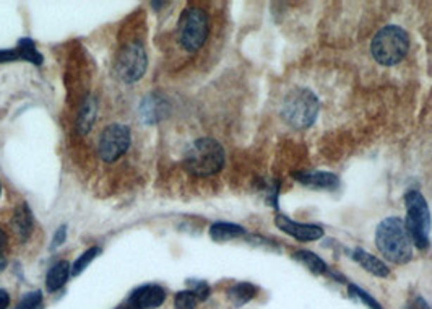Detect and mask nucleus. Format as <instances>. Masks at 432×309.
I'll return each mask as SVG.
<instances>
[{"instance_id":"nucleus-1","label":"nucleus","mask_w":432,"mask_h":309,"mask_svg":"<svg viewBox=\"0 0 432 309\" xmlns=\"http://www.w3.org/2000/svg\"><path fill=\"white\" fill-rule=\"evenodd\" d=\"M376 246L381 254L393 264L403 265L413 258V243L398 217H388L379 223L376 229Z\"/></svg>"},{"instance_id":"nucleus-2","label":"nucleus","mask_w":432,"mask_h":309,"mask_svg":"<svg viewBox=\"0 0 432 309\" xmlns=\"http://www.w3.org/2000/svg\"><path fill=\"white\" fill-rule=\"evenodd\" d=\"M224 149L215 139H198L189 146L184 166L192 176L208 177L220 172L224 166Z\"/></svg>"},{"instance_id":"nucleus-3","label":"nucleus","mask_w":432,"mask_h":309,"mask_svg":"<svg viewBox=\"0 0 432 309\" xmlns=\"http://www.w3.org/2000/svg\"><path fill=\"white\" fill-rule=\"evenodd\" d=\"M408 48V33L397 25L383 26L381 31H377L371 43L374 59L386 67L400 64L407 57Z\"/></svg>"},{"instance_id":"nucleus-4","label":"nucleus","mask_w":432,"mask_h":309,"mask_svg":"<svg viewBox=\"0 0 432 309\" xmlns=\"http://www.w3.org/2000/svg\"><path fill=\"white\" fill-rule=\"evenodd\" d=\"M405 208H407V220L405 228L416 248L424 251L429 248L431 233V212L428 202L419 191H408L405 194Z\"/></svg>"},{"instance_id":"nucleus-5","label":"nucleus","mask_w":432,"mask_h":309,"mask_svg":"<svg viewBox=\"0 0 432 309\" xmlns=\"http://www.w3.org/2000/svg\"><path fill=\"white\" fill-rule=\"evenodd\" d=\"M319 114V98L307 88L289 92L283 101L281 116L284 122L294 129H307Z\"/></svg>"},{"instance_id":"nucleus-6","label":"nucleus","mask_w":432,"mask_h":309,"mask_svg":"<svg viewBox=\"0 0 432 309\" xmlns=\"http://www.w3.org/2000/svg\"><path fill=\"white\" fill-rule=\"evenodd\" d=\"M208 15L198 7H189L179 18V43L186 51L195 52L208 38Z\"/></svg>"},{"instance_id":"nucleus-7","label":"nucleus","mask_w":432,"mask_h":309,"mask_svg":"<svg viewBox=\"0 0 432 309\" xmlns=\"http://www.w3.org/2000/svg\"><path fill=\"white\" fill-rule=\"evenodd\" d=\"M148 67V57L140 43H129L119 51L115 72L125 83L139 82Z\"/></svg>"},{"instance_id":"nucleus-8","label":"nucleus","mask_w":432,"mask_h":309,"mask_svg":"<svg viewBox=\"0 0 432 309\" xmlns=\"http://www.w3.org/2000/svg\"><path fill=\"white\" fill-rule=\"evenodd\" d=\"M130 146V129L124 124H110L99 137L98 151L103 161L114 163Z\"/></svg>"},{"instance_id":"nucleus-9","label":"nucleus","mask_w":432,"mask_h":309,"mask_svg":"<svg viewBox=\"0 0 432 309\" xmlns=\"http://www.w3.org/2000/svg\"><path fill=\"white\" fill-rule=\"evenodd\" d=\"M275 225L283 233H286L289 237L296 238L299 241H317L324 237V229L317 227V225L298 223L294 222V220L284 217V215H277Z\"/></svg>"},{"instance_id":"nucleus-10","label":"nucleus","mask_w":432,"mask_h":309,"mask_svg":"<svg viewBox=\"0 0 432 309\" xmlns=\"http://www.w3.org/2000/svg\"><path fill=\"white\" fill-rule=\"evenodd\" d=\"M166 300V293L160 285H144L132 293L127 309H156Z\"/></svg>"},{"instance_id":"nucleus-11","label":"nucleus","mask_w":432,"mask_h":309,"mask_svg":"<svg viewBox=\"0 0 432 309\" xmlns=\"http://www.w3.org/2000/svg\"><path fill=\"white\" fill-rule=\"evenodd\" d=\"M293 177L303 186L310 187V189H325L335 191L340 187L338 176L333 172L326 171H299L293 172Z\"/></svg>"},{"instance_id":"nucleus-12","label":"nucleus","mask_w":432,"mask_h":309,"mask_svg":"<svg viewBox=\"0 0 432 309\" xmlns=\"http://www.w3.org/2000/svg\"><path fill=\"white\" fill-rule=\"evenodd\" d=\"M12 229L22 243H25L26 239L31 237L33 233V213H31L30 207L26 203H20V206L15 208L13 218H12Z\"/></svg>"},{"instance_id":"nucleus-13","label":"nucleus","mask_w":432,"mask_h":309,"mask_svg":"<svg viewBox=\"0 0 432 309\" xmlns=\"http://www.w3.org/2000/svg\"><path fill=\"white\" fill-rule=\"evenodd\" d=\"M352 259H355L357 264L362 267V269L367 270L369 274H372V275H376V277H381V279L390 275L388 267L383 264L381 259H377L376 256H372L371 253H366L364 249L357 248V249L352 251Z\"/></svg>"},{"instance_id":"nucleus-14","label":"nucleus","mask_w":432,"mask_h":309,"mask_svg":"<svg viewBox=\"0 0 432 309\" xmlns=\"http://www.w3.org/2000/svg\"><path fill=\"white\" fill-rule=\"evenodd\" d=\"M247 232L244 228L241 227V225L236 223H215L212 225V228H210V238L216 243H223V241H231V239H238L246 237Z\"/></svg>"},{"instance_id":"nucleus-15","label":"nucleus","mask_w":432,"mask_h":309,"mask_svg":"<svg viewBox=\"0 0 432 309\" xmlns=\"http://www.w3.org/2000/svg\"><path fill=\"white\" fill-rule=\"evenodd\" d=\"M70 274H72V269H70V265H68V262L65 260L57 262L56 265H52L49 274H47V279H46L47 290L59 291L61 288L67 284L68 275Z\"/></svg>"},{"instance_id":"nucleus-16","label":"nucleus","mask_w":432,"mask_h":309,"mask_svg":"<svg viewBox=\"0 0 432 309\" xmlns=\"http://www.w3.org/2000/svg\"><path fill=\"white\" fill-rule=\"evenodd\" d=\"M293 259L299 262V264L304 265L305 269H307L310 274L314 275H324L326 274V270H329V267H326L325 260L320 259L317 254L310 253V251H296V253L293 254Z\"/></svg>"},{"instance_id":"nucleus-17","label":"nucleus","mask_w":432,"mask_h":309,"mask_svg":"<svg viewBox=\"0 0 432 309\" xmlns=\"http://www.w3.org/2000/svg\"><path fill=\"white\" fill-rule=\"evenodd\" d=\"M96 99L94 98H87L85 103L82 104L80 113H78L77 119V127L80 130V134H88L91 130L94 119H96Z\"/></svg>"},{"instance_id":"nucleus-18","label":"nucleus","mask_w":432,"mask_h":309,"mask_svg":"<svg viewBox=\"0 0 432 309\" xmlns=\"http://www.w3.org/2000/svg\"><path fill=\"white\" fill-rule=\"evenodd\" d=\"M257 295V288L252 284H247V282H242V284H236L234 286L229 288L228 298L229 301L233 303L236 308H241L249 303L250 300H254Z\"/></svg>"},{"instance_id":"nucleus-19","label":"nucleus","mask_w":432,"mask_h":309,"mask_svg":"<svg viewBox=\"0 0 432 309\" xmlns=\"http://www.w3.org/2000/svg\"><path fill=\"white\" fill-rule=\"evenodd\" d=\"M165 111H166L165 103H163L161 99H158L156 96H150L145 99L144 104H141L140 118L144 119L146 124H153L160 120V118L165 114Z\"/></svg>"},{"instance_id":"nucleus-20","label":"nucleus","mask_w":432,"mask_h":309,"mask_svg":"<svg viewBox=\"0 0 432 309\" xmlns=\"http://www.w3.org/2000/svg\"><path fill=\"white\" fill-rule=\"evenodd\" d=\"M17 51L20 54V59L28 61L34 65L43 64L44 59H43V56H41L38 52V49H36V44H34L33 39H28V38L20 39L18 46H17Z\"/></svg>"},{"instance_id":"nucleus-21","label":"nucleus","mask_w":432,"mask_h":309,"mask_svg":"<svg viewBox=\"0 0 432 309\" xmlns=\"http://www.w3.org/2000/svg\"><path fill=\"white\" fill-rule=\"evenodd\" d=\"M101 254V248H98V246H94V248H89L88 251H85L80 258L75 260V264L72 267V275H80L83 270L87 269V267L91 264V262L98 258V256Z\"/></svg>"},{"instance_id":"nucleus-22","label":"nucleus","mask_w":432,"mask_h":309,"mask_svg":"<svg viewBox=\"0 0 432 309\" xmlns=\"http://www.w3.org/2000/svg\"><path fill=\"white\" fill-rule=\"evenodd\" d=\"M197 296L193 295V291L186 290L179 291L176 298H174V308L176 309H195L197 306Z\"/></svg>"},{"instance_id":"nucleus-23","label":"nucleus","mask_w":432,"mask_h":309,"mask_svg":"<svg viewBox=\"0 0 432 309\" xmlns=\"http://www.w3.org/2000/svg\"><path fill=\"white\" fill-rule=\"evenodd\" d=\"M348 291H350V295H351L352 298H357V300L364 303V305H366L367 308H371V309H382V306L379 305V303H377L376 300H374V298H372L371 295H369V293H366L364 290H361L360 286L350 285V286H348Z\"/></svg>"},{"instance_id":"nucleus-24","label":"nucleus","mask_w":432,"mask_h":309,"mask_svg":"<svg viewBox=\"0 0 432 309\" xmlns=\"http://www.w3.org/2000/svg\"><path fill=\"white\" fill-rule=\"evenodd\" d=\"M41 301H43V295L41 291H33L28 293L22 301L18 303L15 309H38L41 306Z\"/></svg>"},{"instance_id":"nucleus-25","label":"nucleus","mask_w":432,"mask_h":309,"mask_svg":"<svg viewBox=\"0 0 432 309\" xmlns=\"http://www.w3.org/2000/svg\"><path fill=\"white\" fill-rule=\"evenodd\" d=\"M193 295L197 296L198 301H205L210 296V286L207 285V282H197V284L193 285Z\"/></svg>"},{"instance_id":"nucleus-26","label":"nucleus","mask_w":432,"mask_h":309,"mask_svg":"<svg viewBox=\"0 0 432 309\" xmlns=\"http://www.w3.org/2000/svg\"><path fill=\"white\" fill-rule=\"evenodd\" d=\"M65 239H67V227H65V225H64V227H61V228L57 229V232H56V234H54V239H52V246H51V249H57V248H61V246L65 243Z\"/></svg>"},{"instance_id":"nucleus-27","label":"nucleus","mask_w":432,"mask_h":309,"mask_svg":"<svg viewBox=\"0 0 432 309\" xmlns=\"http://www.w3.org/2000/svg\"><path fill=\"white\" fill-rule=\"evenodd\" d=\"M20 54L17 49H7V51H0V62H12V61H18Z\"/></svg>"},{"instance_id":"nucleus-28","label":"nucleus","mask_w":432,"mask_h":309,"mask_svg":"<svg viewBox=\"0 0 432 309\" xmlns=\"http://www.w3.org/2000/svg\"><path fill=\"white\" fill-rule=\"evenodd\" d=\"M409 309H431V306L423 296H416L414 300L409 303Z\"/></svg>"},{"instance_id":"nucleus-29","label":"nucleus","mask_w":432,"mask_h":309,"mask_svg":"<svg viewBox=\"0 0 432 309\" xmlns=\"http://www.w3.org/2000/svg\"><path fill=\"white\" fill-rule=\"evenodd\" d=\"M10 305V296L5 290H0V309H7Z\"/></svg>"},{"instance_id":"nucleus-30","label":"nucleus","mask_w":432,"mask_h":309,"mask_svg":"<svg viewBox=\"0 0 432 309\" xmlns=\"http://www.w3.org/2000/svg\"><path fill=\"white\" fill-rule=\"evenodd\" d=\"M5 246H7V234H5L4 229L0 228V251H2Z\"/></svg>"},{"instance_id":"nucleus-31","label":"nucleus","mask_w":432,"mask_h":309,"mask_svg":"<svg viewBox=\"0 0 432 309\" xmlns=\"http://www.w3.org/2000/svg\"><path fill=\"white\" fill-rule=\"evenodd\" d=\"M5 267H7V259H5L4 256L0 254V272H2V270L5 269Z\"/></svg>"},{"instance_id":"nucleus-32","label":"nucleus","mask_w":432,"mask_h":309,"mask_svg":"<svg viewBox=\"0 0 432 309\" xmlns=\"http://www.w3.org/2000/svg\"><path fill=\"white\" fill-rule=\"evenodd\" d=\"M117 309H127V306H122V308H117Z\"/></svg>"},{"instance_id":"nucleus-33","label":"nucleus","mask_w":432,"mask_h":309,"mask_svg":"<svg viewBox=\"0 0 432 309\" xmlns=\"http://www.w3.org/2000/svg\"><path fill=\"white\" fill-rule=\"evenodd\" d=\"M0 192H2V187H0Z\"/></svg>"}]
</instances>
